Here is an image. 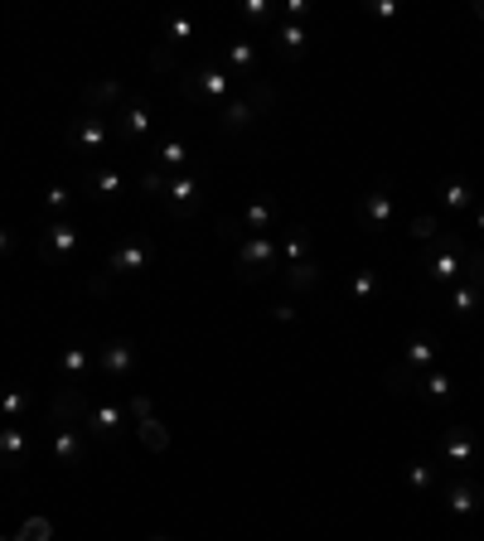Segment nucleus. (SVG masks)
Returning a JSON list of instances; mask_svg holds the SVG:
<instances>
[{
  "label": "nucleus",
  "instance_id": "f257e3e1",
  "mask_svg": "<svg viewBox=\"0 0 484 541\" xmlns=\"http://www.w3.org/2000/svg\"><path fill=\"white\" fill-rule=\"evenodd\" d=\"M233 271H238L242 285H262L281 271V242L276 237H242L238 251H233Z\"/></svg>",
  "mask_w": 484,
  "mask_h": 541
},
{
  "label": "nucleus",
  "instance_id": "f03ea898",
  "mask_svg": "<svg viewBox=\"0 0 484 541\" xmlns=\"http://www.w3.org/2000/svg\"><path fill=\"white\" fill-rule=\"evenodd\" d=\"M421 271L431 275L436 285H446V281H460V266H465V251L455 247V237H436V242L421 247Z\"/></svg>",
  "mask_w": 484,
  "mask_h": 541
},
{
  "label": "nucleus",
  "instance_id": "7ed1b4c3",
  "mask_svg": "<svg viewBox=\"0 0 484 541\" xmlns=\"http://www.w3.org/2000/svg\"><path fill=\"white\" fill-rule=\"evenodd\" d=\"M107 140H112L107 116H98V112L68 116V146H73V150H82V155H102V150H107Z\"/></svg>",
  "mask_w": 484,
  "mask_h": 541
},
{
  "label": "nucleus",
  "instance_id": "20e7f679",
  "mask_svg": "<svg viewBox=\"0 0 484 541\" xmlns=\"http://www.w3.org/2000/svg\"><path fill=\"white\" fill-rule=\"evenodd\" d=\"M92 411V396L82 387H54L49 406H44V416H49V426H82Z\"/></svg>",
  "mask_w": 484,
  "mask_h": 541
},
{
  "label": "nucleus",
  "instance_id": "39448f33",
  "mask_svg": "<svg viewBox=\"0 0 484 541\" xmlns=\"http://www.w3.org/2000/svg\"><path fill=\"white\" fill-rule=\"evenodd\" d=\"M98 368H102V382H107V392H116L126 382V372L136 368V343L132 339H107L98 348Z\"/></svg>",
  "mask_w": 484,
  "mask_h": 541
},
{
  "label": "nucleus",
  "instance_id": "423d86ee",
  "mask_svg": "<svg viewBox=\"0 0 484 541\" xmlns=\"http://www.w3.org/2000/svg\"><path fill=\"white\" fill-rule=\"evenodd\" d=\"M359 223L369 227V232H383V227L393 223V179L387 174H378V184L359 199Z\"/></svg>",
  "mask_w": 484,
  "mask_h": 541
},
{
  "label": "nucleus",
  "instance_id": "0eeeda50",
  "mask_svg": "<svg viewBox=\"0 0 484 541\" xmlns=\"http://www.w3.org/2000/svg\"><path fill=\"white\" fill-rule=\"evenodd\" d=\"M122 426H126V402H116V396H107V402H92L88 420H82V430H88V435H98L102 444L122 440Z\"/></svg>",
  "mask_w": 484,
  "mask_h": 541
},
{
  "label": "nucleus",
  "instance_id": "6e6552de",
  "mask_svg": "<svg viewBox=\"0 0 484 541\" xmlns=\"http://www.w3.org/2000/svg\"><path fill=\"white\" fill-rule=\"evenodd\" d=\"M49 460L64 469H78L88 460V430L82 426H54L49 430Z\"/></svg>",
  "mask_w": 484,
  "mask_h": 541
},
{
  "label": "nucleus",
  "instance_id": "1a4fd4ad",
  "mask_svg": "<svg viewBox=\"0 0 484 541\" xmlns=\"http://www.w3.org/2000/svg\"><path fill=\"white\" fill-rule=\"evenodd\" d=\"M78 251V227L73 223H49V232L39 237V257L49 261V266H68Z\"/></svg>",
  "mask_w": 484,
  "mask_h": 541
},
{
  "label": "nucleus",
  "instance_id": "9d476101",
  "mask_svg": "<svg viewBox=\"0 0 484 541\" xmlns=\"http://www.w3.org/2000/svg\"><path fill=\"white\" fill-rule=\"evenodd\" d=\"M34 444H30V430L25 426H0V469L5 474H20L30 464Z\"/></svg>",
  "mask_w": 484,
  "mask_h": 541
},
{
  "label": "nucleus",
  "instance_id": "9b49d317",
  "mask_svg": "<svg viewBox=\"0 0 484 541\" xmlns=\"http://www.w3.org/2000/svg\"><path fill=\"white\" fill-rule=\"evenodd\" d=\"M194 73V88H199V106H223L233 97V73H223V68H189Z\"/></svg>",
  "mask_w": 484,
  "mask_h": 541
},
{
  "label": "nucleus",
  "instance_id": "f8f14e48",
  "mask_svg": "<svg viewBox=\"0 0 484 541\" xmlns=\"http://www.w3.org/2000/svg\"><path fill=\"white\" fill-rule=\"evenodd\" d=\"M475 454H480V440H475V430H470V426H451V430H446V440H441V464L470 469V464H475Z\"/></svg>",
  "mask_w": 484,
  "mask_h": 541
},
{
  "label": "nucleus",
  "instance_id": "ddd939ff",
  "mask_svg": "<svg viewBox=\"0 0 484 541\" xmlns=\"http://www.w3.org/2000/svg\"><path fill=\"white\" fill-rule=\"evenodd\" d=\"M446 508H451L455 517H475L484 508V484H475V478H451L446 484Z\"/></svg>",
  "mask_w": 484,
  "mask_h": 541
},
{
  "label": "nucleus",
  "instance_id": "4468645a",
  "mask_svg": "<svg viewBox=\"0 0 484 541\" xmlns=\"http://www.w3.org/2000/svg\"><path fill=\"white\" fill-rule=\"evenodd\" d=\"M122 189H126V174L116 170V165H92V170L82 174V194H92L98 203H112Z\"/></svg>",
  "mask_w": 484,
  "mask_h": 541
},
{
  "label": "nucleus",
  "instance_id": "2eb2a0df",
  "mask_svg": "<svg viewBox=\"0 0 484 541\" xmlns=\"http://www.w3.org/2000/svg\"><path fill=\"white\" fill-rule=\"evenodd\" d=\"M88 372H92V353L78 343L64 348V358H58V387H82L88 392Z\"/></svg>",
  "mask_w": 484,
  "mask_h": 541
},
{
  "label": "nucleus",
  "instance_id": "dca6fc26",
  "mask_svg": "<svg viewBox=\"0 0 484 541\" xmlns=\"http://www.w3.org/2000/svg\"><path fill=\"white\" fill-rule=\"evenodd\" d=\"M116 116H122V140H146L150 136V106H146V97H132V92H126V102L116 106Z\"/></svg>",
  "mask_w": 484,
  "mask_h": 541
},
{
  "label": "nucleus",
  "instance_id": "f3484780",
  "mask_svg": "<svg viewBox=\"0 0 484 541\" xmlns=\"http://www.w3.org/2000/svg\"><path fill=\"white\" fill-rule=\"evenodd\" d=\"M150 170H160V174H184V170H194V155H189V146L180 136H165L160 146H156V165Z\"/></svg>",
  "mask_w": 484,
  "mask_h": 541
},
{
  "label": "nucleus",
  "instance_id": "a211bd4d",
  "mask_svg": "<svg viewBox=\"0 0 484 541\" xmlns=\"http://www.w3.org/2000/svg\"><path fill=\"white\" fill-rule=\"evenodd\" d=\"M199 189H204V174H199V165H194V170H184V174H170V179H165V203H174V208H189V203H199V199H204Z\"/></svg>",
  "mask_w": 484,
  "mask_h": 541
},
{
  "label": "nucleus",
  "instance_id": "6ab92c4d",
  "mask_svg": "<svg viewBox=\"0 0 484 541\" xmlns=\"http://www.w3.org/2000/svg\"><path fill=\"white\" fill-rule=\"evenodd\" d=\"M146 266H150V251L140 242H122V247H112V257H107V275H140Z\"/></svg>",
  "mask_w": 484,
  "mask_h": 541
},
{
  "label": "nucleus",
  "instance_id": "aec40b11",
  "mask_svg": "<svg viewBox=\"0 0 484 541\" xmlns=\"http://www.w3.org/2000/svg\"><path fill=\"white\" fill-rule=\"evenodd\" d=\"M325 271L320 261H296V266H281V285H286L291 295H305V291H320Z\"/></svg>",
  "mask_w": 484,
  "mask_h": 541
},
{
  "label": "nucleus",
  "instance_id": "412c9836",
  "mask_svg": "<svg viewBox=\"0 0 484 541\" xmlns=\"http://www.w3.org/2000/svg\"><path fill=\"white\" fill-rule=\"evenodd\" d=\"M238 223H242V232H247V237H267L271 227H276V203H271V199H257V203H247Z\"/></svg>",
  "mask_w": 484,
  "mask_h": 541
},
{
  "label": "nucleus",
  "instance_id": "4be33fe9",
  "mask_svg": "<svg viewBox=\"0 0 484 541\" xmlns=\"http://www.w3.org/2000/svg\"><path fill=\"white\" fill-rule=\"evenodd\" d=\"M122 102H126V92L116 78H102V82H92V88H82V106L98 112V116H102V106H122Z\"/></svg>",
  "mask_w": 484,
  "mask_h": 541
},
{
  "label": "nucleus",
  "instance_id": "5701e85b",
  "mask_svg": "<svg viewBox=\"0 0 484 541\" xmlns=\"http://www.w3.org/2000/svg\"><path fill=\"white\" fill-rule=\"evenodd\" d=\"M305 44H310V30H305L301 20H281L276 25V54H286L291 63L305 54Z\"/></svg>",
  "mask_w": 484,
  "mask_h": 541
},
{
  "label": "nucleus",
  "instance_id": "b1692460",
  "mask_svg": "<svg viewBox=\"0 0 484 541\" xmlns=\"http://www.w3.org/2000/svg\"><path fill=\"white\" fill-rule=\"evenodd\" d=\"M383 387L393 392V396H417L421 392V377H417V368H407V363H387L383 368Z\"/></svg>",
  "mask_w": 484,
  "mask_h": 541
},
{
  "label": "nucleus",
  "instance_id": "393cba45",
  "mask_svg": "<svg viewBox=\"0 0 484 541\" xmlns=\"http://www.w3.org/2000/svg\"><path fill=\"white\" fill-rule=\"evenodd\" d=\"M281 242V266H296V261H310V232L296 223L286 237H276Z\"/></svg>",
  "mask_w": 484,
  "mask_h": 541
},
{
  "label": "nucleus",
  "instance_id": "a878e982",
  "mask_svg": "<svg viewBox=\"0 0 484 541\" xmlns=\"http://www.w3.org/2000/svg\"><path fill=\"white\" fill-rule=\"evenodd\" d=\"M218 112H223V122H218V126L228 131V136H238V131H247V126L257 122V112L247 106V97H228V102L218 106Z\"/></svg>",
  "mask_w": 484,
  "mask_h": 541
},
{
  "label": "nucleus",
  "instance_id": "bb28decb",
  "mask_svg": "<svg viewBox=\"0 0 484 541\" xmlns=\"http://www.w3.org/2000/svg\"><path fill=\"white\" fill-rule=\"evenodd\" d=\"M30 411H34V396L30 392H20V387L0 392V416H5V426H25Z\"/></svg>",
  "mask_w": 484,
  "mask_h": 541
},
{
  "label": "nucleus",
  "instance_id": "cd10ccee",
  "mask_svg": "<svg viewBox=\"0 0 484 541\" xmlns=\"http://www.w3.org/2000/svg\"><path fill=\"white\" fill-rule=\"evenodd\" d=\"M228 68H233V82L242 78V88H247V82L257 78V49L247 39L242 44H228Z\"/></svg>",
  "mask_w": 484,
  "mask_h": 541
},
{
  "label": "nucleus",
  "instance_id": "c85d7f7f",
  "mask_svg": "<svg viewBox=\"0 0 484 541\" xmlns=\"http://www.w3.org/2000/svg\"><path fill=\"white\" fill-rule=\"evenodd\" d=\"M136 435H140V444H146L150 454H165V450H170V430H165V420H160V416L140 420V426H136Z\"/></svg>",
  "mask_w": 484,
  "mask_h": 541
},
{
  "label": "nucleus",
  "instance_id": "c756f323",
  "mask_svg": "<svg viewBox=\"0 0 484 541\" xmlns=\"http://www.w3.org/2000/svg\"><path fill=\"white\" fill-rule=\"evenodd\" d=\"M407 368H417V372L436 368V339H431V334H417V339L407 343Z\"/></svg>",
  "mask_w": 484,
  "mask_h": 541
},
{
  "label": "nucleus",
  "instance_id": "7c9ffc66",
  "mask_svg": "<svg viewBox=\"0 0 484 541\" xmlns=\"http://www.w3.org/2000/svg\"><path fill=\"white\" fill-rule=\"evenodd\" d=\"M407 484L417 498H427V493H436V464L431 460H412L407 464Z\"/></svg>",
  "mask_w": 484,
  "mask_h": 541
},
{
  "label": "nucleus",
  "instance_id": "2f4dec72",
  "mask_svg": "<svg viewBox=\"0 0 484 541\" xmlns=\"http://www.w3.org/2000/svg\"><path fill=\"white\" fill-rule=\"evenodd\" d=\"M451 392H455V382L446 377L441 368H431L427 377H421V392H417V396H427V402L436 406V402H451Z\"/></svg>",
  "mask_w": 484,
  "mask_h": 541
},
{
  "label": "nucleus",
  "instance_id": "473e14b6",
  "mask_svg": "<svg viewBox=\"0 0 484 541\" xmlns=\"http://www.w3.org/2000/svg\"><path fill=\"white\" fill-rule=\"evenodd\" d=\"M441 203L455 213H465V208H475V189H470L465 179H451V184H441Z\"/></svg>",
  "mask_w": 484,
  "mask_h": 541
},
{
  "label": "nucleus",
  "instance_id": "72a5a7b5",
  "mask_svg": "<svg viewBox=\"0 0 484 541\" xmlns=\"http://www.w3.org/2000/svg\"><path fill=\"white\" fill-rule=\"evenodd\" d=\"M194 30H199V20L194 15H165V44H189L194 39Z\"/></svg>",
  "mask_w": 484,
  "mask_h": 541
},
{
  "label": "nucleus",
  "instance_id": "f704fd0d",
  "mask_svg": "<svg viewBox=\"0 0 484 541\" xmlns=\"http://www.w3.org/2000/svg\"><path fill=\"white\" fill-rule=\"evenodd\" d=\"M349 295L359 300V305H373V300L383 295V281H378V271H359V275H353V281H349Z\"/></svg>",
  "mask_w": 484,
  "mask_h": 541
},
{
  "label": "nucleus",
  "instance_id": "c9c22d12",
  "mask_svg": "<svg viewBox=\"0 0 484 541\" xmlns=\"http://www.w3.org/2000/svg\"><path fill=\"white\" fill-rule=\"evenodd\" d=\"M480 295H484V291H475V285L460 281L455 291H451V315H455V319H470V315L480 309Z\"/></svg>",
  "mask_w": 484,
  "mask_h": 541
},
{
  "label": "nucleus",
  "instance_id": "e433bc0d",
  "mask_svg": "<svg viewBox=\"0 0 484 541\" xmlns=\"http://www.w3.org/2000/svg\"><path fill=\"white\" fill-rule=\"evenodd\" d=\"M247 106H252V112L257 116H262V112H271V106H276V88H271V82H262V78H252V82H247Z\"/></svg>",
  "mask_w": 484,
  "mask_h": 541
},
{
  "label": "nucleus",
  "instance_id": "4c0bfd02",
  "mask_svg": "<svg viewBox=\"0 0 484 541\" xmlns=\"http://www.w3.org/2000/svg\"><path fill=\"white\" fill-rule=\"evenodd\" d=\"M150 73H156V78H165V73H180V54H174L165 39L156 44V49H150Z\"/></svg>",
  "mask_w": 484,
  "mask_h": 541
},
{
  "label": "nucleus",
  "instance_id": "58836bf2",
  "mask_svg": "<svg viewBox=\"0 0 484 541\" xmlns=\"http://www.w3.org/2000/svg\"><path fill=\"white\" fill-rule=\"evenodd\" d=\"M460 281L475 285V291H484V247L465 251V266H460Z\"/></svg>",
  "mask_w": 484,
  "mask_h": 541
},
{
  "label": "nucleus",
  "instance_id": "ea45409f",
  "mask_svg": "<svg viewBox=\"0 0 484 541\" xmlns=\"http://www.w3.org/2000/svg\"><path fill=\"white\" fill-rule=\"evenodd\" d=\"M214 227H218V237H223V242H228V247H238L242 237H247V232H242V223L233 218V213H218V223H214Z\"/></svg>",
  "mask_w": 484,
  "mask_h": 541
},
{
  "label": "nucleus",
  "instance_id": "a19ab883",
  "mask_svg": "<svg viewBox=\"0 0 484 541\" xmlns=\"http://www.w3.org/2000/svg\"><path fill=\"white\" fill-rule=\"evenodd\" d=\"M49 537H54L49 517H30V522L20 527V537H15V541H49Z\"/></svg>",
  "mask_w": 484,
  "mask_h": 541
},
{
  "label": "nucleus",
  "instance_id": "79ce46f5",
  "mask_svg": "<svg viewBox=\"0 0 484 541\" xmlns=\"http://www.w3.org/2000/svg\"><path fill=\"white\" fill-rule=\"evenodd\" d=\"M436 232H441V227H436V218H431V213H417V218H412V237H417L421 247H427V242H436Z\"/></svg>",
  "mask_w": 484,
  "mask_h": 541
},
{
  "label": "nucleus",
  "instance_id": "37998d69",
  "mask_svg": "<svg viewBox=\"0 0 484 541\" xmlns=\"http://www.w3.org/2000/svg\"><path fill=\"white\" fill-rule=\"evenodd\" d=\"M78 285H82L88 295H98V300H107V295H112V275H107V271H98V275H82Z\"/></svg>",
  "mask_w": 484,
  "mask_h": 541
},
{
  "label": "nucleus",
  "instance_id": "c03bdc74",
  "mask_svg": "<svg viewBox=\"0 0 484 541\" xmlns=\"http://www.w3.org/2000/svg\"><path fill=\"white\" fill-rule=\"evenodd\" d=\"M242 20H252V25H267V20H271V5H267V0H242Z\"/></svg>",
  "mask_w": 484,
  "mask_h": 541
},
{
  "label": "nucleus",
  "instance_id": "a18cd8bd",
  "mask_svg": "<svg viewBox=\"0 0 484 541\" xmlns=\"http://www.w3.org/2000/svg\"><path fill=\"white\" fill-rule=\"evenodd\" d=\"M126 416H132L136 426H140V420H150V416H156V406H150V396H126Z\"/></svg>",
  "mask_w": 484,
  "mask_h": 541
},
{
  "label": "nucleus",
  "instance_id": "49530a36",
  "mask_svg": "<svg viewBox=\"0 0 484 541\" xmlns=\"http://www.w3.org/2000/svg\"><path fill=\"white\" fill-rule=\"evenodd\" d=\"M165 179H170V174H160V170H146V174H140V194H150V199H165Z\"/></svg>",
  "mask_w": 484,
  "mask_h": 541
},
{
  "label": "nucleus",
  "instance_id": "de8ad7c7",
  "mask_svg": "<svg viewBox=\"0 0 484 541\" xmlns=\"http://www.w3.org/2000/svg\"><path fill=\"white\" fill-rule=\"evenodd\" d=\"M267 315L276 319V324H291V319H296V305H291V300H276V305H271Z\"/></svg>",
  "mask_w": 484,
  "mask_h": 541
},
{
  "label": "nucleus",
  "instance_id": "09e8293b",
  "mask_svg": "<svg viewBox=\"0 0 484 541\" xmlns=\"http://www.w3.org/2000/svg\"><path fill=\"white\" fill-rule=\"evenodd\" d=\"M64 203H68V189H49V194H44V208H49V213H64Z\"/></svg>",
  "mask_w": 484,
  "mask_h": 541
},
{
  "label": "nucleus",
  "instance_id": "8fccbe9b",
  "mask_svg": "<svg viewBox=\"0 0 484 541\" xmlns=\"http://www.w3.org/2000/svg\"><path fill=\"white\" fill-rule=\"evenodd\" d=\"M373 15H378V20H397V0H378Z\"/></svg>",
  "mask_w": 484,
  "mask_h": 541
},
{
  "label": "nucleus",
  "instance_id": "3c124183",
  "mask_svg": "<svg viewBox=\"0 0 484 541\" xmlns=\"http://www.w3.org/2000/svg\"><path fill=\"white\" fill-rule=\"evenodd\" d=\"M10 251H15V232H10V227H0V257H10Z\"/></svg>",
  "mask_w": 484,
  "mask_h": 541
},
{
  "label": "nucleus",
  "instance_id": "603ef678",
  "mask_svg": "<svg viewBox=\"0 0 484 541\" xmlns=\"http://www.w3.org/2000/svg\"><path fill=\"white\" fill-rule=\"evenodd\" d=\"M470 10H475V20H484V0H475V5H470Z\"/></svg>",
  "mask_w": 484,
  "mask_h": 541
},
{
  "label": "nucleus",
  "instance_id": "864d4df0",
  "mask_svg": "<svg viewBox=\"0 0 484 541\" xmlns=\"http://www.w3.org/2000/svg\"><path fill=\"white\" fill-rule=\"evenodd\" d=\"M475 227H480V232H484V208H480V213H475Z\"/></svg>",
  "mask_w": 484,
  "mask_h": 541
},
{
  "label": "nucleus",
  "instance_id": "5fc2aeb1",
  "mask_svg": "<svg viewBox=\"0 0 484 541\" xmlns=\"http://www.w3.org/2000/svg\"><path fill=\"white\" fill-rule=\"evenodd\" d=\"M150 541H170V537H150Z\"/></svg>",
  "mask_w": 484,
  "mask_h": 541
},
{
  "label": "nucleus",
  "instance_id": "6e6d98bb",
  "mask_svg": "<svg viewBox=\"0 0 484 541\" xmlns=\"http://www.w3.org/2000/svg\"><path fill=\"white\" fill-rule=\"evenodd\" d=\"M0 541H5V537H0Z\"/></svg>",
  "mask_w": 484,
  "mask_h": 541
}]
</instances>
